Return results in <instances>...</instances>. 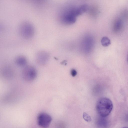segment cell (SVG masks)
<instances>
[{
  "label": "cell",
  "mask_w": 128,
  "mask_h": 128,
  "mask_svg": "<svg viewBox=\"0 0 128 128\" xmlns=\"http://www.w3.org/2000/svg\"><path fill=\"white\" fill-rule=\"evenodd\" d=\"M113 107L112 102L109 98H102L98 100L96 109L98 113L101 117H105L108 116L112 111Z\"/></svg>",
  "instance_id": "cell-1"
},
{
  "label": "cell",
  "mask_w": 128,
  "mask_h": 128,
  "mask_svg": "<svg viewBox=\"0 0 128 128\" xmlns=\"http://www.w3.org/2000/svg\"><path fill=\"white\" fill-rule=\"evenodd\" d=\"M19 31L22 37L28 39L31 38L33 36L34 29L31 24L28 22H24L20 24Z\"/></svg>",
  "instance_id": "cell-2"
},
{
  "label": "cell",
  "mask_w": 128,
  "mask_h": 128,
  "mask_svg": "<svg viewBox=\"0 0 128 128\" xmlns=\"http://www.w3.org/2000/svg\"><path fill=\"white\" fill-rule=\"evenodd\" d=\"M37 72L35 68L31 66H25L22 72V76L26 81L30 82L33 81L36 78Z\"/></svg>",
  "instance_id": "cell-3"
},
{
  "label": "cell",
  "mask_w": 128,
  "mask_h": 128,
  "mask_svg": "<svg viewBox=\"0 0 128 128\" xmlns=\"http://www.w3.org/2000/svg\"><path fill=\"white\" fill-rule=\"evenodd\" d=\"M52 120L51 116L45 112L39 114L37 117V122L38 125L43 128H47Z\"/></svg>",
  "instance_id": "cell-4"
},
{
  "label": "cell",
  "mask_w": 128,
  "mask_h": 128,
  "mask_svg": "<svg viewBox=\"0 0 128 128\" xmlns=\"http://www.w3.org/2000/svg\"><path fill=\"white\" fill-rule=\"evenodd\" d=\"M49 58L48 54L47 52L44 51L40 52L36 55V61L39 64L44 65L47 63Z\"/></svg>",
  "instance_id": "cell-5"
},
{
  "label": "cell",
  "mask_w": 128,
  "mask_h": 128,
  "mask_svg": "<svg viewBox=\"0 0 128 128\" xmlns=\"http://www.w3.org/2000/svg\"><path fill=\"white\" fill-rule=\"evenodd\" d=\"M15 62L16 64L20 66H24L26 64L27 60L26 58L23 56H19L16 58Z\"/></svg>",
  "instance_id": "cell-6"
},
{
  "label": "cell",
  "mask_w": 128,
  "mask_h": 128,
  "mask_svg": "<svg viewBox=\"0 0 128 128\" xmlns=\"http://www.w3.org/2000/svg\"><path fill=\"white\" fill-rule=\"evenodd\" d=\"M3 69V74L5 77L10 78L13 75L12 70L9 67H5Z\"/></svg>",
  "instance_id": "cell-7"
},
{
  "label": "cell",
  "mask_w": 128,
  "mask_h": 128,
  "mask_svg": "<svg viewBox=\"0 0 128 128\" xmlns=\"http://www.w3.org/2000/svg\"><path fill=\"white\" fill-rule=\"evenodd\" d=\"M101 43L103 46L106 47L110 44L111 41L109 38L107 37L104 36L102 38Z\"/></svg>",
  "instance_id": "cell-8"
},
{
  "label": "cell",
  "mask_w": 128,
  "mask_h": 128,
  "mask_svg": "<svg viewBox=\"0 0 128 128\" xmlns=\"http://www.w3.org/2000/svg\"><path fill=\"white\" fill-rule=\"evenodd\" d=\"M86 10V6L85 5H82L76 9V14L77 16L80 15L85 12Z\"/></svg>",
  "instance_id": "cell-9"
},
{
  "label": "cell",
  "mask_w": 128,
  "mask_h": 128,
  "mask_svg": "<svg viewBox=\"0 0 128 128\" xmlns=\"http://www.w3.org/2000/svg\"><path fill=\"white\" fill-rule=\"evenodd\" d=\"M83 117L84 120L88 122H90L91 120L90 116L86 112L84 113Z\"/></svg>",
  "instance_id": "cell-10"
},
{
  "label": "cell",
  "mask_w": 128,
  "mask_h": 128,
  "mask_svg": "<svg viewBox=\"0 0 128 128\" xmlns=\"http://www.w3.org/2000/svg\"><path fill=\"white\" fill-rule=\"evenodd\" d=\"M71 74L73 76H74L77 74V72L75 69H72L71 71Z\"/></svg>",
  "instance_id": "cell-11"
},
{
  "label": "cell",
  "mask_w": 128,
  "mask_h": 128,
  "mask_svg": "<svg viewBox=\"0 0 128 128\" xmlns=\"http://www.w3.org/2000/svg\"><path fill=\"white\" fill-rule=\"evenodd\" d=\"M122 128H128V127H123Z\"/></svg>",
  "instance_id": "cell-12"
},
{
  "label": "cell",
  "mask_w": 128,
  "mask_h": 128,
  "mask_svg": "<svg viewBox=\"0 0 128 128\" xmlns=\"http://www.w3.org/2000/svg\"></svg>",
  "instance_id": "cell-13"
}]
</instances>
